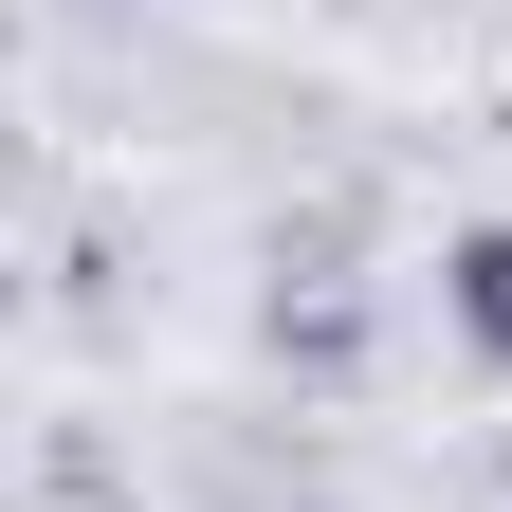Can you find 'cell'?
<instances>
[{"label":"cell","mask_w":512,"mask_h":512,"mask_svg":"<svg viewBox=\"0 0 512 512\" xmlns=\"http://www.w3.org/2000/svg\"><path fill=\"white\" fill-rule=\"evenodd\" d=\"M439 330H458L476 366H512V220H458V238H439Z\"/></svg>","instance_id":"6da1fadb"}]
</instances>
